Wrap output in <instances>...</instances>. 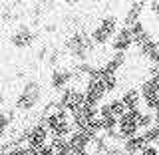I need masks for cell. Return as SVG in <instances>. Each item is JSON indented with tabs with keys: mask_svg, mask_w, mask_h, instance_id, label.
<instances>
[{
	"mask_svg": "<svg viewBox=\"0 0 159 155\" xmlns=\"http://www.w3.org/2000/svg\"><path fill=\"white\" fill-rule=\"evenodd\" d=\"M64 50L78 62H89L92 54L98 50L96 42L92 40V34L86 32V30H80V32H74L64 40Z\"/></svg>",
	"mask_w": 159,
	"mask_h": 155,
	"instance_id": "obj_1",
	"label": "cell"
},
{
	"mask_svg": "<svg viewBox=\"0 0 159 155\" xmlns=\"http://www.w3.org/2000/svg\"><path fill=\"white\" fill-rule=\"evenodd\" d=\"M42 98H44L42 84L38 80H26L24 86L20 88V93L16 96L14 109H18V112H34L42 103Z\"/></svg>",
	"mask_w": 159,
	"mask_h": 155,
	"instance_id": "obj_2",
	"label": "cell"
},
{
	"mask_svg": "<svg viewBox=\"0 0 159 155\" xmlns=\"http://www.w3.org/2000/svg\"><path fill=\"white\" fill-rule=\"evenodd\" d=\"M18 141H24L28 147H32V149H40V147H46V145L52 143V133H50L42 123L36 121L34 125L24 129Z\"/></svg>",
	"mask_w": 159,
	"mask_h": 155,
	"instance_id": "obj_3",
	"label": "cell"
},
{
	"mask_svg": "<svg viewBox=\"0 0 159 155\" xmlns=\"http://www.w3.org/2000/svg\"><path fill=\"white\" fill-rule=\"evenodd\" d=\"M84 103H86V93H84V88L70 86V88H66L58 96L56 106L62 107V109H66V112H70V113H74V112H78Z\"/></svg>",
	"mask_w": 159,
	"mask_h": 155,
	"instance_id": "obj_4",
	"label": "cell"
},
{
	"mask_svg": "<svg viewBox=\"0 0 159 155\" xmlns=\"http://www.w3.org/2000/svg\"><path fill=\"white\" fill-rule=\"evenodd\" d=\"M40 36L38 30H34L30 24H20V26L12 32V36H10V44H12L14 48L18 50H26V48H32L34 44H36V40Z\"/></svg>",
	"mask_w": 159,
	"mask_h": 155,
	"instance_id": "obj_5",
	"label": "cell"
},
{
	"mask_svg": "<svg viewBox=\"0 0 159 155\" xmlns=\"http://www.w3.org/2000/svg\"><path fill=\"white\" fill-rule=\"evenodd\" d=\"M141 112L143 109H137V112H127L121 119H117V137L121 141L133 137V135H139V117H141Z\"/></svg>",
	"mask_w": 159,
	"mask_h": 155,
	"instance_id": "obj_6",
	"label": "cell"
},
{
	"mask_svg": "<svg viewBox=\"0 0 159 155\" xmlns=\"http://www.w3.org/2000/svg\"><path fill=\"white\" fill-rule=\"evenodd\" d=\"M139 93L143 98V109L153 113L159 107V80L149 78L139 86Z\"/></svg>",
	"mask_w": 159,
	"mask_h": 155,
	"instance_id": "obj_7",
	"label": "cell"
},
{
	"mask_svg": "<svg viewBox=\"0 0 159 155\" xmlns=\"http://www.w3.org/2000/svg\"><path fill=\"white\" fill-rule=\"evenodd\" d=\"M48 82H50V88H52L54 92L62 93L66 88H70L74 84V72H72V68L58 66L56 70H52V72H50Z\"/></svg>",
	"mask_w": 159,
	"mask_h": 155,
	"instance_id": "obj_8",
	"label": "cell"
},
{
	"mask_svg": "<svg viewBox=\"0 0 159 155\" xmlns=\"http://www.w3.org/2000/svg\"><path fill=\"white\" fill-rule=\"evenodd\" d=\"M127 113L125 106L121 103L119 98H109L99 106V117H116V119H121L123 116Z\"/></svg>",
	"mask_w": 159,
	"mask_h": 155,
	"instance_id": "obj_9",
	"label": "cell"
},
{
	"mask_svg": "<svg viewBox=\"0 0 159 155\" xmlns=\"http://www.w3.org/2000/svg\"><path fill=\"white\" fill-rule=\"evenodd\" d=\"M111 50L113 52H125L127 54V50L133 46V38H131V30L129 28H125V26H121L117 30V34L113 36V40H111Z\"/></svg>",
	"mask_w": 159,
	"mask_h": 155,
	"instance_id": "obj_10",
	"label": "cell"
},
{
	"mask_svg": "<svg viewBox=\"0 0 159 155\" xmlns=\"http://www.w3.org/2000/svg\"><path fill=\"white\" fill-rule=\"evenodd\" d=\"M145 8H147L145 2H129L127 10H125V16L121 18V26L131 28L133 24H137L141 20V14L145 12Z\"/></svg>",
	"mask_w": 159,
	"mask_h": 155,
	"instance_id": "obj_11",
	"label": "cell"
},
{
	"mask_svg": "<svg viewBox=\"0 0 159 155\" xmlns=\"http://www.w3.org/2000/svg\"><path fill=\"white\" fill-rule=\"evenodd\" d=\"M121 103L125 106L127 112H137V109H143V98L139 93V88H131V89H125V92L119 96Z\"/></svg>",
	"mask_w": 159,
	"mask_h": 155,
	"instance_id": "obj_12",
	"label": "cell"
},
{
	"mask_svg": "<svg viewBox=\"0 0 159 155\" xmlns=\"http://www.w3.org/2000/svg\"><path fill=\"white\" fill-rule=\"evenodd\" d=\"M89 143H92L89 135H88V133H84V131H80V129H76V131L68 137V145H70V149H72V153L88 151V149H89Z\"/></svg>",
	"mask_w": 159,
	"mask_h": 155,
	"instance_id": "obj_13",
	"label": "cell"
},
{
	"mask_svg": "<svg viewBox=\"0 0 159 155\" xmlns=\"http://www.w3.org/2000/svg\"><path fill=\"white\" fill-rule=\"evenodd\" d=\"M125 64H127V54L125 52H113L111 56L103 62L102 68L106 70L107 74H116V76H117V72L125 66Z\"/></svg>",
	"mask_w": 159,
	"mask_h": 155,
	"instance_id": "obj_14",
	"label": "cell"
},
{
	"mask_svg": "<svg viewBox=\"0 0 159 155\" xmlns=\"http://www.w3.org/2000/svg\"><path fill=\"white\" fill-rule=\"evenodd\" d=\"M147 139L143 133H139V135H133V137H129L125 139V141H121V149H123V153H141L143 149L147 147Z\"/></svg>",
	"mask_w": 159,
	"mask_h": 155,
	"instance_id": "obj_15",
	"label": "cell"
},
{
	"mask_svg": "<svg viewBox=\"0 0 159 155\" xmlns=\"http://www.w3.org/2000/svg\"><path fill=\"white\" fill-rule=\"evenodd\" d=\"M119 24H121V20H119V18L116 16V14H113V16L109 14V16H103L102 20H99V22H98V26H99V28H103V30H106L107 34H111V36H116V34H117V30L121 28Z\"/></svg>",
	"mask_w": 159,
	"mask_h": 155,
	"instance_id": "obj_16",
	"label": "cell"
},
{
	"mask_svg": "<svg viewBox=\"0 0 159 155\" xmlns=\"http://www.w3.org/2000/svg\"><path fill=\"white\" fill-rule=\"evenodd\" d=\"M92 40L96 42V46H107V44H111V40H113V36L111 34H107L103 28H99V26H96V28H92Z\"/></svg>",
	"mask_w": 159,
	"mask_h": 155,
	"instance_id": "obj_17",
	"label": "cell"
},
{
	"mask_svg": "<svg viewBox=\"0 0 159 155\" xmlns=\"http://www.w3.org/2000/svg\"><path fill=\"white\" fill-rule=\"evenodd\" d=\"M10 123H12V119H10V116H8V113H4V112H0V143L4 141V137H6Z\"/></svg>",
	"mask_w": 159,
	"mask_h": 155,
	"instance_id": "obj_18",
	"label": "cell"
},
{
	"mask_svg": "<svg viewBox=\"0 0 159 155\" xmlns=\"http://www.w3.org/2000/svg\"><path fill=\"white\" fill-rule=\"evenodd\" d=\"M147 60L151 62V66H153V64H159V40H155V44H153V48H151V52H149Z\"/></svg>",
	"mask_w": 159,
	"mask_h": 155,
	"instance_id": "obj_19",
	"label": "cell"
},
{
	"mask_svg": "<svg viewBox=\"0 0 159 155\" xmlns=\"http://www.w3.org/2000/svg\"><path fill=\"white\" fill-rule=\"evenodd\" d=\"M139 155H159V145L157 143H147V147L143 149Z\"/></svg>",
	"mask_w": 159,
	"mask_h": 155,
	"instance_id": "obj_20",
	"label": "cell"
},
{
	"mask_svg": "<svg viewBox=\"0 0 159 155\" xmlns=\"http://www.w3.org/2000/svg\"><path fill=\"white\" fill-rule=\"evenodd\" d=\"M147 10L153 14V16H159V2H147Z\"/></svg>",
	"mask_w": 159,
	"mask_h": 155,
	"instance_id": "obj_21",
	"label": "cell"
},
{
	"mask_svg": "<svg viewBox=\"0 0 159 155\" xmlns=\"http://www.w3.org/2000/svg\"><path fill=\"white\" fill-rule=\"evenodd\" d=\"M149 78H157L159 80V64H153V66L149 68Z\"/></svg>",
	"mask_w": 159,
	"mask_h": 155,
	"instance_id": "obj_22",
	"label": "cell"
},
{
	"mask_svg": "<svg viewBox=\"0 0 159 155\" xmlns=\"http://www.w3.org/2000/svg\"><path fill=\"white\" fill-rule=\"evenodd\" d=\"M44 30H46V32H56V24H46V26H44Z\"/></svg>",
	"mask_w": 159,
	"mask_h": 155,
	"instance_id": "obj_23",
	"label": "cell"
},
{
	"mask_svg": "<svg viewBox=\"0 0 159 155\" xmlns=\"http://www.w3.org/2000/svg\"><path fill=\"white\" fill-rule=\"evenodd\" d=\"M153 121H155V125L159 127V107L155 109V112H153Z\"/></svg>",
	"mask_w": 159,
	"mask_h": 155,
	"instance_id": "obj_24",
	"label": "cell"
},
{
	"mask_svg": "<svg viewBox=\"0 0 159 155\" xmlns=\"http://www.w3.org/2000/svg\"><path fill=\"white\" fill-rule=\"evenodd\" d=\"M2 103H6V96H4L2 89H0V106H2Z\"/></svg>",
	"mask_w": 159,
	"mask_h": 155,
	"instance_id": "obj_25",
	"label": "cell"
}]
</instances>
